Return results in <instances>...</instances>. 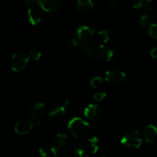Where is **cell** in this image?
<instances>
[{"mask_svg":"<svg viewBox=\"0 0 157 157\" xmlns=\"http://www.w3.org/2000/svg\"><path fill=\"white\" fill-rule=\"evenodd\" d=\"M67 127L71 134L77 139H85L90 133L91 126L81 117H74L69 121Z\"/></svg>","mask_w":157,"mask_h":157,"instance_id":"cell-1","label":"cell"},{"mask_svg":"<svg viewBox=\"0 0 157 157\" xmlns=\"http://www.w3.org/2000/svg\"><path fill=\"white\" fill-rule=\"evenodd\" d=\"M68 140L67 135L64 133H58L52 139L49 147L58 156H59L65 152Z\"/></svg>","mask_w":157,"mask_h":157,"instance_id":"cell-2","label":"cell"},{"mask_svg":"<svg viewBox=\"0 0 157 157\" xmlns=\"http://www.w3.org/2000/svg\"><path fill=\"white\" fill-rule=\"evenodd\" d=\"M121 143L124 147L130 149H137L142 145L143 140L138 130L129 132L121 139Z\"/></svg>","mask_w":157,"mask_h":157,"instance_id":"cell-3","label":"cell"},{"mask_svg":"<svg viewBox=\"0 0 157 157\" xmlns=\"http://www.w3.org/2000/svg\"><path fill=\"white\" fill-rule=\"evenodd\" d=\"M29 60V56L25 54L15 53L11 58L9 65L13 71L19 72L27 67Z\"/></svg>","mask_w":157,"mask_h":157,"instance_id":"cell-4","label":"cell"},{"mask_svg":"<svg viewBox=\"0 0 157 157\" xmlns=\"http://www.w3.org/2000/svg\"><path fill=\"white\" fill-rule=\"evenodd\" d=\"M98 48L99 47L97 46L94 43L89 41H81L79 46V49L87 56V58L93 61L98 59Z\"/></svg>","mask_w":157,"mask_h":157,"instance_id":"cell-5","label":"cell"},{"mask_svg":"<svg viewBox=\"0 0 157 157\" xmlns=\"http://www.w3.org/2000/svg\"><path fill=\"white\" fill-rule=\"evenodd\" d=\"M105 79L112 84H121L127 79V75L123 71L118 69H111L106 72Z\"/></svg>","mask_w":157,"mask_h":157,"instance_id":"cell-6","label":"cell"},{"mask_svg":"<svg viewBox=\"0 0 157 157\" xmlns=\"http://www.w3.org/2000/svg\"><path fill=\"white\" fill-rule=\"evenodd\" d=\"M95 28L92 23L81 25L77 29V35L81 41H89L94 33Z\"/></svg>","mask_w":157,"mask_h":157,"instance_id":"cell-7","label":"cell"},{"mask_svg":"<svg viewBox=\"0 0 157 157\" xmlns=\"http://www.w3.org/2000/svg\"><path fill=\"white\" fill-rule=\"evenodd\" d=\"M69 102L64 101L61 104L52 107L49 111V117L54 121H61L65 117L67 111Z\"/></svg>","mask_w":157,"mask_h":157,"instance_id":"cell-8","label":"cell"},{"mask_svg":"<svg viewBox=\"0 0 157 157\" xmlns=\"http://www.w3.org/2000/svg\"><path fill=\"white\" fill-rule=\"evenodd\" d=\"M41 9L37 2L28 8V18H29V22L32 25H38L42 19V13L41 12Z\"/></svg>","mask_w":157,"mask_h":157,"instance_id":"cell-9","label":"cell"},{"mask_svg":"<svg viewBox=\"0 0 157 157\" xmlns=\"http://www.w3.org/2000/svg\"><path fill=\"white\" fill-rule=\"evenodd\" d=\"M37 3L42 10L47 12H57L61 9V0H36Z\"/></svg>","mask_w":157,"mask_h":157,"instance_id":"cell-10","label":"cell"},{"mask_svg":"<svg viewBox=\"0 0 157 157\" xmlns=\"http://www.w3.org/2000/svg\"><path fill=\"white\" fill-rule=\"evenodd\" d=\"M45 113V106L41 102H35L31 105L29 114L32 119L35 121L40 120Z\"/></svg>","mask_w":157,"mask_h":157,"instance_id":"cell-11","label":"cell"},{"mask_svg":"<svg viewBox=\"0 0 157 157\" xmlns=\"http://www.w3.org/2000/svg\"><path fill=\"white\" fill-rule=\"evenodd\" d=\"M34 124L30 120H20L15 126V131L19 135H25L32 130Z\"/></svg>","mask_w":157,"mask_h":157,"instance_id":"cell-12","label":"cell"},{"mask_svg":"<svg viewBox=\"0 0 157 157\" xmlns=\"http://www.w3.org/2000/svg\"><path fill=\"white\" fill-rule=\"evenodd\" d=\"M144 136L145 140L150 144H157V127L150 124L144 129Z\"/></svg>","mask_w":157,"mask_h":157,"instance_id":"cell-13","label":"cell"},{"mask_svg":"<svg viewBox=\"0 0 157 157\" xmlns=\"http://www.w3.org/2000/svg\"><path fill=\"white\" fill-rule=\"evenodd\" d=\"M113 56V52L110 47L100 45L98 48V59L103 62H109Z\"/></svg>","mask_w":157,"mask_h":157,"instance_id":"cell-14","label":"cell"},{"mask_svg":"<svg viewBox=\"0 0 157 157\" xmlns=\"http://www.w3.org/2000/svg\"><path fill=\"white\" fill-rule=\"evenodd\" d=\"M84 145L89 153L95 154V153H98L100 148L99 138L97 137V136H92V137L87 140Z\"/></svg>","mask_w":157,"mask_h":157,"instance_id":"cell-15","label":"cell"},{"mask_svg":"<svg viewBox=\"0 0 157 157\" xmlns=\"http://www.w3.org/2000/svg\"><path fill=\"white\" fill-rule=\"evenodd\" d=\"M99 113V107L97 104H89L84 109V114L87 119L94 120L98 117Z\"/></svg>","mask_w":157,"mask_h":157,"instance_id":"cell-16","label":"cell"},{"mask_svg":"<svg viewBox=\"0 0 157 157\" xmlns=\"http://www.w3.org/2000/svg\"><path fill=\"white\" fill-rule=\"evenodd\" d=\"M75 157H89V153L83 144H78L74 147Z\"/></svg>","mask_w":157,"mask_h":157,"instance_id":"cell-17","label":"cell"},{"mask_svg":"<svg viewBox=\"0 0 157 157\" xmlns=\"http://www.w3.org/2000/svg\"><path fill=\"white\" fill-rule=\"evenodd\" d=\"M110 39V35L109 32L106 29L101 30L98 34V41L100 45H105L106 43Z\"/></svg>","mask_w":157,"mask_h":157,"instance_id":"cell-18","label":"cell"},{"mask_svg":"<svg viewBox=\"0 0 157 157\" xmlns=\"http://www.w3.org/2000/svg\"><path fill=\"white\" fill-rule=\"evenodd\" d=\"M39 155L41 157H58V155L50 148L45 146H42L39 148Z\"/></svg>","mask_w":157,"mask_h":157,"instance_id":"cell-19","label":"cell"},{"mask_svg":"<svg viewBox=\"0 0 157 157\" xmlns=\"http://www.w3.org/2000/svg\"><path fill=\"white\" fill-rule=\"evenodd\" d=\"M104 84V79L102 77L96 76L93 78L90 81V85L94 87V89H98Z\"/></svg>","mask_w":157,"mask_h":157,"instance_id":"cell-20","label":"cell"},{"mask_svg":"<svg viewBox=\"0 0 157 157\" xmlns=\"http://www.w3.org/2000/svg\"><path fill=\"white\" fill-rule=\"evenodd\" d=\"M152 0H136V2L133 5V7L136 9L143 10Z\"/></svg>","mask_w":157,"mask_h":157,"instance_id":"cell-21","label":"cell"},{"mask_svg":"<svg viewBox=\"0 0 157 157\" xmlns=\"http://www.w3.org/2000/svg\"><path fill=\"white\" fill-rule=\"evenodd\" d=\"M150 16L147 14H144L142 15L139 18V23L140 24L141 26L143 27H147L150 25Z\"/></svg>","mask_w":157,"mask_h":157,"instance_id":"cell-22","label":"cell"},{"mask_svg":"<svg viewBox=\"0 0 157 157\" xmlns=\"http://www.w3.org/2000/svg\"><path fill=\"white\" fill-rule=\"evenodd\" d=\"M28 56H29V59H32L33 61H38L41 58V53L39 51L32 50L29 52Z\"/></svg>","mask_w":157,"mask_h":157,"instance_id":"cell-23","label":"cell"},{"mask_svg":"<svg viewBox=\"0 0 157 157\" xmlns=\"http://www.w3.org/2000/svg\"><path fill=\"white\" fill-rule=\"evenodd\" d=\"M149 34L154 39L157 40V25L150 24L149 26Z\"/></svg>","mask_w":157,"mask_h":157,"instance_id":"cell-24","label":"cell"},{"mask_svg":"<svg viewBox=\"0 0 157 157\" xmlns=\"http://www.w3.org/2000/svg\"><path fill=\"white\" fill-rule=\"evenodd\" d=\"M78 9L81 11V12H87L93 9L94 4H93V2H91V3H90V4L84 5V6H78Z\"/></svg>","mask_w":157,"mask_h":157,"instance_id":"cell-25","label":"cell"},{"mask_svg":"<svg viewBox=\"0 0 157 157\" xmlns=\"http://www.w3.org/2000/svg\"><path fill=\"white\" fill-rule=\"evenodd\" d=\"M106 96H107V94L105 92H98L94 95L93 98L97 102H100V101H103L106 98Z\"/></svg>","mask_w":157,"mask_h":157,"instance_id":"cell-26","label":"cell"},{"mask_svg":"<svg viewBox=\"0 0 157 157\" xmlns=\"http://www.w3.org/2000/svg\"><path fill=\"white\" fill-rule=\"evenodd\" d=\"M155 6H156V2H154V0H152L142 11L144 12H145V13H148V12H151V11H153L154 9Z\"/></svg>","mask_w":157,"mask_h":157,"instance_id":"cell-27","label":"cell"},{"mask_svg":"<svg viewBox=\"0 0 157 157\" xmlns=\"http://www.w3.org/2000/svg\"><path fill=\"white\" fill-rule=\"evenodd\" d=\"M37 2L36 0H22V3L25 6H26L27 8L30 7L32 5L35 4Z\"/></svg>","mask_w":157,"mask_h":157,"instance_id":"cell-28","label":"cell"},{"mask_svg":"<svg viewBox=\"0 0 157 157\" xmlns=\"http://www.w3.org/2000/svg\"><path fill=\"white\" fill-rule=\"evenodd\" d=\"M77 2H78V6H84L91 3L92 0H77Z\"/></svg>","mask_w":157,"mask_h":157,"instance_id":"cell-29","label":"cell"},{"mask_svg":"<svg viewBox=\"0 0 157 157\" xmlns=\"http://www.w3.org/2000/svg\"><path fill=\"white\" fill-rule=\"evenodd\" d=\"M150 55H151L152 58H157V46L152 49L151 52H150Z\"/></svg>","mask_w":157,"mask_h":157,"instance_id":"cell-30","label":"cell"},{"mask_svg":"<svg viewBox=\"0 0 157 157\" xmlns=\"http://www.w3.org/2000/svg\"><path fill=\"white\" fill-rule=\"evenodd\" d=\"M109 2H110L111 3L113 6H117V2H116V0H109Z\"/></svg>","mask_w":157,"mask_h":157,"instance_id":"cell-31","label":"cell"},{"mask_svg":"<svg viewBox=\"0 0 157 157\" xmlns=\"http://www.w3.org/2000/svg\"><path fill=\"white\" fill-rule=\"evenodd\" d=\"M65 157H74V156H65Z\"/></svg>","mask_w":157,"mask_h":157,"instance_id":"cell-32","label":"cell"},{"mask_svg":"<svg viewBox=\"0 0 157 157\" xmlns=\"http://www.w3.org/2000/svg\"><path fill=\"white\" fill-rule=\"evenodd\" d=\"M101 157H105V156H101Z\"/></svg>","mask_w":157,"mask_h":157,"instance_id":"cell-33","label":"cell"}]
</instances>
